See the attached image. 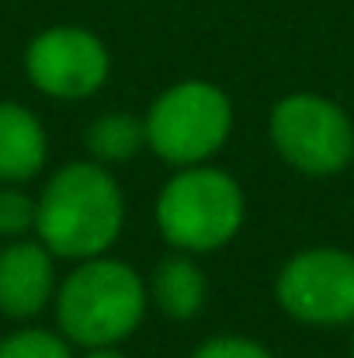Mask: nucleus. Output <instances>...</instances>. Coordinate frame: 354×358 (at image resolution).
<instances>
[{
  "label": "nucleus",
  "mask_w": 354,
  "mask_h": 358,
  "mask_svg": "<svg viewBox=\"0 0 354 358\" xmlns=\"http://www.w3.org/2000/svg\"><path fill=\"white\" fill-rule=\"evenodd\" d=\"M142 146H146V122L135 119V115H125V112L98 115L87 129L91 160H98L105 167L132 160Z\"/></svg>",
  "instance_id": "11"
},
{
  "label": "nucleus",
  "mask_w": 354,
  "mask_h": 358,
  "mask_svg": "<svg viewBox=\"0 0 354 358\" xmlns=\"http://www.w3.org/2000/svg\"><path fill=\"white\" fill-rule=\"evenodd\" d=\"M149 289L139 271L118 257H87L56 289V324L70 345L115 348L142 324Z\"/></svg>",
  "instance_id": "2"
},
{
  "label": "nucleus",
  "mask_w": 354,
  "mask_h": 358,
  "mask_svg": "<svg viewBox=\"0 0 354 358\" xmlns=\"http://www.w3.org/2000/svg\"><path fill=\"white\" fill-rule=\"evenodd\" d=\"M0 358H73V345L45 327H21L0 338Z\"/></svg>",
  "instance_id": "12"
},
{
  "label": "nucleus",
  "mask_w": 354,
  "mask_h": 358,
  "mask_svg": "<svg viewBox=\"0 0 354 358\" xmlns=\"http://www.w3.org/2000/svg\"><path fill=\"white\" fill-rule=\"evenodd\" d=\"M35 209H38V202L28 192L3 185L0 188V237L21 240L28 230H35Z\"/></svg>",
  "instance_id": "13"
},
{
  "label": "nucleus",
  "mask_w": 354,
  "mask_h": 358,
  "mask_svg": "<svg viewBox=\"0 0 354 358\" xmlns=\"http://www.w3.org/2000/svg\"><path fill=\"white\" fill-rule=\"evenodd\" d=\"M191 358H274L260 341L243 338V334H216L209 341H202Z\"/></svg>",
  "instance_id": "14"
},
{
  "label": "nucleus",
  "mask_w": 354,
  "mask_h": 358,
  "mask_svg": "<svg viewBox=\"0 0 354 358\" xmlns=\"http://www.w3.org/2000/svg\"><path fill=\"white\" fill-rule=\"evenodd\" d=\"M24 73L35 91L56 101H80L105 87L112 73V56L94 31L56 24L38 31L24 49Z\"/></svg>",
  "instance_id": "7"
},
{
  "label": "nucleus",
  "mask_w": 354,
  "mask_h": 358,
  "mask_svg": "<svg viewBox=\"0 0 354 358\" xmlns=\"http://www.w3.org/2000/svg\"><path fill=\"white\" fill-rule=\"evenodd\" d=\"M278 306L309 327L354 324V254L341 247H306L285 261L274 282Z\"/></svg>",
  "instance_id": "6"
},
{
  "label": "nucleus",
  "mask_w": 354,
  "mask_h": 358,
  "mask_svg": "<svg viewBox=\"0 0 354 358\" xmlns=\"http://www.w3.org/2000/svg\"><path fill=\"white\" fill-rule=\"evenodd\" d=\"M351 358H354V338H351Z\"/></svg>",
  "instance_id": "16"
},
{
  "label": "nucleus",
  "mask_w": 354,
  "mask_h": 358,
  "mask_svg": "<svg viewBox=\"0 0 354 358\" xmlns=\"http://www.w3.org/2000/svg\"><path fill=\"white\" fill-rule=\"evenodd\" d=\"M45 129L38 115L17 101H0V181L24 185L45 167Z\"/></svg>",
  "instance_id": "9"
},
{
  "label": "nucleus",
  "mask_w": 354,
  "mask_h": 358,
  "mask_svg": "<svg viewBox=\"0 0 354 358\" xmlns=\"http://www.w3.org/2000/svg\"><path fill=\"white\" fill-rule=\"evenodd\" d=\"M56 254L42 240L0 247V313L28 320L56 299Z\"/></svg>",
  "instance_id": "8"
},
{
  "label": "nucleus",
  "mask_w": 354,
  "mask_h": 358,
  "mask_svg": "<svg viewBox=\"0 0 354 358\" xmlns=\"http://www.w3.org/2000/svg\"><path fill=\"white\" fill-rule=\"evenodd\" d=\"M35 202V234L56 257H101L125 227L121 188L98 160L63 164Z\"/></svg>",
  "instance_id": "1"
},
{
  "label": "nucleus",
  "mask_w": 354,
  "mask_h": 358,
  "mask_svg": "<svg viewBox=\"0 0 354 358\" xmlns=\"http://www.w3.org/2000/svg\"><path fill=\"white\" fill-rule=\"evenodd\" d=\"M267 129L281 160L309 178L341 174L354 160V122L323 94H285L274 105Z\"/></svg>",
  "instance_id": "5"
},
{
  "label": "nucleus",
  "mask_w": 354,
  "mask_h": 358,
  "mask_svg": "<svg viewBox=\"0 0 354 358\" xmlns=\"http://www.w3.org/2000/svg\"><path fill=\"white\" fill-rule=\"evenodd\" d=\"M146 146L170 167L209 164L233 132V101L209 80L167 87L146 112Z\"/></svg>",
  "instance_id": "4"
},
{
  "label": "nucleus",
  "mask_w": 354,
  "mask_h": 358,
  "mask_svg": "<svg viewBox=\"0 0 354 358\" xmlns=\"http://www.w3.org/2000/svg\"><path fill=\"white\" fill-rule=\"evenodd\" d=\"M243 216V188L233 174L212 164L177 167L156 199V227L181 254H209L226 247L239 234Z\"/></svg>",
  "instance_id": "3"
},
{
  "label": "nucleus",
  "mask_w": 354,
  "mask_h": 358,
  "mask_svg": "<svg viewBox=\"0 0 354 358\" xmlns=\"http://www.w3.org/2000/svg\"><path fill=\"white\" fill-rule=\"evenodd\" d=\"M80 358H125L121 352H115V348H87Z\"/></svg>",
  "instance_id": "15"
},
{
  "label": "nucleus",
  "mask_w": 354,
  "mask_h": 358,
  "mask_svg": "<svg viewBox=\"0 0 354 358\" xmlns=\"http://www.w3.org/2000/svg\"><path fill=\"white\" fill-rule=\"evenodd\" d=\"M146 289H149V303H156L170 320L198 317L205 306V296H209V282H205L202 268L191 261V254H181V250L163 257L153 268Z\"/></svg>",
  "instance_id": "10"
}]
</instances>
